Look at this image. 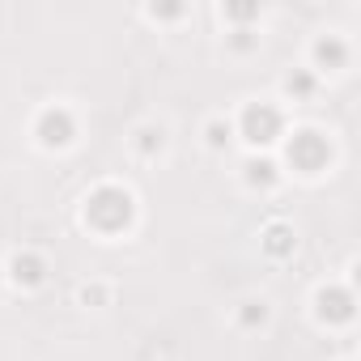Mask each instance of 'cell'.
Masks as SVG:
<instances>
[{
	"instance_id": "obj_3",
	"label": "cell",
	"mask_w": 361,
	"mask_h": 361,
	"mask_svg": "<svg viewBox=\"0 0 361 361\" xmlns=\"http://www.w3.org/2000/svg\"><path fill=\"white\" fill-rule=\"evenodd\" d=\"M281 128H285V119H281V111H276L272 102H251V106L238 115V132H243L251 145H272V140L281 136Z\"/></svg>"
},
{
	"instance_id": "obj_7",
	"label": "cell",
	"mask_w": 361,
	"mask_h": 361,
	"mask_svg": "<svg viewBox=\"0 0 361 361\" xmlns=\"http://www.w3.org/2000/svg\"><path fill=\"white\" fill-rule=\"evenodd\" d=\"M209 145H213V149H221V145H230V123L221 128V119H213V123H209Z\"/></svg>"
},
{
	"instance_id": "obj_2",
	"label": "cell",
	"mask_w": 361,
	"mask_h": 361,
	"mask_svg": "<svg viewBox=\"0 0 361 361\" xmlns=\"http://www.w3.org/2000/svg\"><path fill=\"white\" fill-rule=\"evenodd\" d=\"M35 136H39L43 149H68V145L77 140V115H73L64 102L43 106L39 119H35Z\"/></svg>"
},
{
	"instance_id": "obj_8",
	"label": "cell",
	"mask_w": 361,
	"mask_h": 361,
	"mask_svg": "<svg viewBox=\"0 0 361 361\" xmlns=\"http://www.w3.org/2000/svg\"><path fill=\"white\" fill-rule=\"evenodd\" d=\"M310 85H314V81H310L306 73H298V77H285V90H289V94H310Z\"/></svg>"
},
{
	"instance_id": "obj_5",
	"label": "cell",
	"mask_w": 361,
	"mask_h": 361,
	"mask_svg": "<svg viewBox=\"0 0 361 361\" xmlns=\"http://www.w3.org/2000/svg\"><path fill=\"white\" fill-rule=\"evenodd\" d=\"M9 276H13V285L35 289V285H43V281H47V259H43V255H35V251H22V255H13V259H9Z\"/></svg>"
},
{
	"instance_id": "obj_6",
	"label": "cell",
	"mask_w": 361,
	"mask_h": 361,
	"mask_svg": "<svg viewBox=\"0 0 361 361\" xmlns=\"http://www.w3.org/2000/svg\"><path fill=\"white\" fill-rule=\"evenodd\" d=\"M314 60H319V68H323V73H336V68H344V64H348V47H344V39H336V35H323V39L314 43Z\"/></svg>"
},
{
	"instance_id": "obj_1",
	"label": "cell",
	"mask_w": 361,
	"mask_h": 361,
	"mask_svg": "<svg viewBox=\"0 0 361 361\" xmlns=\"http://www.w3.org/2000/svg\"><path fill=\"white\" fill-rule=\"evenodd\" d=\"M132 213H136L132 192H123V188H115V183H106V188H98L94 196H85V226H94V230H102V234H119V230L132 221Z\"/></svg>"
},
{
	"instance_id": "obj_4",
	"label": "cell",
	"mask_w": 361,
	"mask_h": 361,
	"mask_svg": "<svg viewBox=\"0 0 361 361\" xmlns=\"http://www.w3.org/2000/svg\"><path fill=\"white\" fill-rule=\"evenodd\" d=\"M289 166H298L306 174L323 170L327 166V140L319 132H293V140H289Z\"/></svg>"
}]
</instances>
